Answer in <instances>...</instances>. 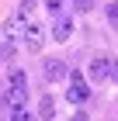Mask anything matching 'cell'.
<instances>
[{
    "mask_svg": "<svg viewBox=\"0 0 118 121\" xmlns=\"http://www.w3.org/2000/svg\"><path fill=\"white\" fill-rule=\"evenodd\" d=\"M73 121H90V118H87L83 111H76V114H73Z\"/></svg>",
    "mask_w": 118,
    "mask_h": 121,
    "instance_id": "5bb4252c",
    "label": "cell"
},
{
    "mask_svg": "<svg viewBox=\"0 0 118 121\" xmlns=\"http://www.w3.org/2000/svg\"><path fill=\"white\" fill-rule=\"evenodd\" d=\"M38 118L42 121H52L56 118V100L52 97H42V100H38Z\"/></svg>",
    "mask_w": 118,
    "mask_h": 121,
    "instance_id": "52a82bcc",
    "label": "cell"
},
{
    "mask_svg": "<svg viewBox=\"0 0 118 121\" xmlns=\"http://www.w3.org/2000/svg\"><path fill=\"white\" fill-rule=\"evenodd\" d=\"M42 42H45V28H42L38 21H28V24H24V48H28V52H38Z\"/></svg>",
    "mask_w": 118,
    "mask_h": 121,
    "instance_id": "3957f363",
    "label": "cell"
},
{
    "mask_svg": "<svg viewBox=\"0 0 118 121\" xmlns=\"http://www.w3.org/2000/svg\"><path fill=\"white\" fill-rule=\"evenodd\" d=\"M7 83H10V86H28L24 69H10V73H7Z\"/></svg>",
    "mask_w": 118,
    "mask_h": 121,
    "instance_id": "9c48e42d",
    "label": "cell"
},
{
    "mask_svg": "<svg viewBox=\"0 0 118 121\" xmlns=\"http://www.w3.org/2000/svg\"><path fill=\"white\" fill-rule=\"evenodd\" d=\"M111 66H115V59H108V56H94L90 66H87V76H90L94 83H104V80H111Z\"/></svg>",
    "mask_w": 118,
    "mask_h": 121,
    "instance_id": "7a4b0ae2",
    "label": "cell"
},
{
    "mask_svg": "<svg viewBox=\"0 0 118 121\" xmlns=\"http://www.w3.org/2000/svg\"><path fill=\"white\" fill-rule=\"evenodd\" d=\"M111 80H115V83H118V62L111 66Z\"/></svg>",
    "mask_w": 118,
    "mask_h": 121,
    "instance_id": "9a60e30c",
    "label": "cell"
},
{
    "mask_svg": "<svg viewBox=\"0 0 118 121\" xmlns=\"http://www.w3.org/2000/svg\"><path fill=\"white\" fill-rule=\"evenodd\" d=\"M45 7L49 10H59V0H45Z\"/></svg>",
    "mask_w": 118,
    "mask_h": 121,
    "instance_id": "4fadbf2b",
    "label": "cell"
},
{
    "mask_svg": "<svg viewBox=\"0 0 118 121\" xmlns=\"http://www.w3.org/2000/svg\"><path fill=\"white\" fill-rule=\"evenodd\" d=\"M35 7H38V0H21V7H18V17H21V21H31Z\"/></svg>",
    "mask_w": 118,
    "mask_h": 121,
    "instance_id": "ba28073f",
    "label": "cell"
},
{
    "mask_svg": "<svg viewBox=\"0 0 118 121\" xmlns=\"http://www.w3.org/2000/svg\"><path fill=\"white\" fill-rule=\"evenodd\" d=\"M66 100L76 104V107L90 100V86L83 83V76H80V73H70V90H66Z\"/></svg>",
    "mask_w": 118,
    "mask_h": 121,
    "instance_id": "6da1fadb",
    "label": "cell"
},
{
    "mask_svg": "<svg viewBox=\"0 0 118 121\" xmlns=\"http://www.w3.org/2000/svg\"><path fill=\"white\" fill-rule=\"evenodd\" d=\"M42 73H45L49 83H59V80L70 76V66H66L63 59H45V62H42Z\"/></svg>",
    "mask_w": 118,
    "mask_h": 121,
    "instance_id": "277c9868",
    "label": "cell"
},
{
    "mask_svg": "<svg viewBox=\"0 0 118 121\" xmlns=\"http://www.w3.org/2000/svg\"><path fill=\"white\" fill-rule=\"evenodd\" d=\"M10 121H31V114L24 107H10Z\"/></svg>",
    "mask_w": 118,
    "mask_h": 121,
    "instance_id": "30bf717a",
    "label": "cell"
},
{
    "mask_svg": "<svg viewBox=\"0 0 118 121\" xmlns=\"http://www.w3.org/2000/svg\"><path fill=\"white\" fill-rule=\"evenodd\" d=\"M24 100H28V86H10V83H7L4 104H7V107H24Z\"/></svg>",
    "mask_w": 118,
    "mask_h": 121,
    "instance_id": "5b68a950",
    "label": "cell"
},
{
    "mask_svg": "<svg viewBox=\"0 0 118 121\" xmlns=\"http://www.w3.org/2000/svg\"><path fill=\"white\" fill-rule=\"evenodd\" d=\"M70 35H73V17H56L52 38H56V42H70Z\"/></svg>",
    "mask_w": 118,
    "mask_h": 121,
    "instance_id": "8992f818",
    "label": "cell"
},
{
    "mask_svg": "<svg viewBox=\"0 0 118 121\" xmlns=\"http://www.w3.org/2000/svg\"><path fill=\"white\" fill-rule=\"evenodd\" d=\"M108 21L111 28H118V4H108Z\"/></svg>",
    "mask_w": 118,
    "mask_h": 121,
    "instance_id": "8fae6325",
    "label": "cell"
},
{
    "mask_svg": "<svg viewBox=\"0 0 118 121\" xmlns=\"http://www.w3.org/2000/svg\"><path fill=\"white\" fill-rule=\"evenodd\" d=\"M90 7H94V0H73V10H80V14L90 10Z\"/></svg>",
    "mask_w": 118,
    "mask_h": 121,
    "instance_id": "7c38bea8",
    "label": "cell"
}]
</instances>
